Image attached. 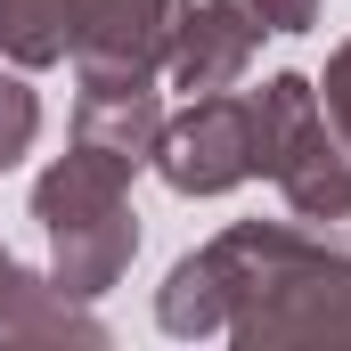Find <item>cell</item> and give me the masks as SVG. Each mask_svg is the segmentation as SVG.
Segmentation results:
<instances>
[{
	"label": "cell",
	"instance_id": "cell-1",
	"mask_svg": "<svg viewBox=\"0 0 351 351\" xmlns=\"http://www.w3.org/2000/svg\"><path fill=\"white\" fill-rule=\"evenodd\" d=\"M221 311L237 351L278 343H351V245L311 237L302 221H229L213 245Z\"/></svg>",
	"mask_w": 351,
	"mask_h": 351
},
{
	"label": "cell",
	"instance_id": "cell-2",
	"mask_svg": "<svg viewBox=\"0 0 351 351\" xmlns=\"http://www.w3.org/2000/svg\"><path fill=\"white\" fill-rule=\"evenodd\" d=\"M33 221L49 237V278L66 294H114L123 269L139 254V213H131V172L90 156V147H66L49 172L33 180Z\"/></svg>",
	"mask_w": 351,
	"mask_h": 351
},
{
	"label": "cell",
	"instance_id": "cell-3",
	"mask_svg": "<svg viewBox=\"0 0 351 351\" xmlns=\"http://www.w3.org/2000/svg\"><path fill=\"white\" fill-rule=\"evenodd\" d=\"M254 147L262 180H278L286 196V221H302L327 245H351V139L327 123L311 74H269L254 90Z\"/></svg>",
	"mask_w": 351,
	"mask_h": 351
},
{
	"label": "cell",
	"instance_id": "cell-4",
	"mask_svg": "<svg viewBox=\"0 0 351 351\" xmlns=\"http://www.w3.org/2000/svg\"><path fill=\"white\" fill-rule=\"evenodd\" d=\"M156 172L172 196H229L245 180H262V147H254V90H213L164 114L156 139Z\"/></svg>",
	"mask_w": 351,
	"mask_h": 351
},
{
	"label": "cell",
	"instance_id": "cell-5",
	"mask_svg": "<svg viewBox=\"0 0 351 351\" xmlns=\"http://www.w3.org/2000/svg\"><path fill=\"white\" fill-rule=\"evenodd\" d=\"M74 147L90 156H106V164H123V172L139 180L156 164V139H164V74H147V66H74Z\"/></svg>",
	"mask_w": 351,
	"mask_h": 351
},
{
	"label": "cell",
	"instance_id": "cell-6",
	"mask_svg": "<svg viewBox=\"0 0 351 351\" xmlns=\"http://www.w3.org/2000/svg\"><path fill=\"white\" fill-rule=\"evenodd\" d=\"M254 58H262V16L245 0H188L172 25V49H164V82L188 98H213V90L245 82Z\"/></svg>",
	"mask_w": 351,
	"mask_h": 351
},
{
	"label": "cell",
	"instance_id": "cell-7",
	"mask_svg": "<svg viewBox=\"0 0 351 351\" xmlns=\"http://www.w3.org/2000/svg\"><path fill=\"white\" fill-rule=\"evenodd\" d=\"M188 0H66V58L74 66H147L164 74L172 25Z\"/></svg>",
	"mask_w": 351,
	"mask_h": 351
},
{
	"label": "cell",
	"instance_id": "cell-8",
	"mask_svg": "<svg viewBox=\"0 0 351 351\" xmlns=\"http://www.w3.org/2000/svg\"><path fill=\"white\" fill-rule=\"evenodd\" d=\"M0 343H106V327H98V311L82 294H66L49 269L16 262L8 294H0Z\"/></svg>",
	"mask_w": 351,
	"mask_h": 351
},
{
	"label": "cell",
	"instance_id": "cell-9",
	"mask_svg": "<svg viewBox=\"0 0 351 351\" xmlns=\"http://www.w3.org/2000/svg\"><path fill=\"white\" fill-rule=\"evenodd\" d=\"M156 327L180 335V343H204V335L229 327V311H221V278H213V254H204V245L180 254V262L164 269V286H156Z\"/></svg>",
	"mask_w": 351,
	"mask_h": 351
},
{
	"label": "cell",
	"instance_id": "cell-10",
	"mask_svg": "<svg viewBox=\"0 0 351 351\" xmlns=\"http://www.w3.org/2000/svg\"><path fill=\"white\" fill-rule=\"evenodd\" d=\"M66 0H0V58L41 74V66H66Z\"/></svg>",
	"mask_w": 351,
	"mask_h": 351
},
{
	"label": "cell",
	"instance_id": "cell-11",
	"mask_svg": "<svg viewBox=\"0 0 351 351\" xmlns=\"http://www.w3.org/2000/svg\"><path fill=\"white\" fill-rule=\"evenodd\" d=\"M41 139V90L25 74H0V172H16Z\"/></svg>",
	"mask_w": 351,
	"mask_h": 351
},
{
	"label": "cell",
	"instance_id": "cell-12",
	"mask_svg": "<svg viewBox=\"0 0 351 351\" xmlns=\"http://www.w3.org/2000/svg\"><path fill=\"white\" fill-rule=\"evenodd\" d=\"M319 106H327V123L351 139V41H335V58H327V74H319Z\"/></svg>",
	"mask_w": 351,
	"mask_h": 351
},
{
	"label": "cell",
	"instance_id": "cell-13",
	"mask_svg": "<svg viewBox=\"0 0 351 351\" xmlns=\"http://www.w3.org/2000/svg\"><path fill=\"white\" fill-rule=\"evenodd\" d=\"M262 16V33H311L319 25V0H245Z\"/></svg>",
	"mask_w": 351,
	"mask_h": 351
},
{
	"label": "cell",
	"instance_id": "cell-14",
	"mask_svg": "<svg viewBox=\"0 0 351 351\" xmlns=\"http://www.w3.org/2000/svg\"><path fill=\"white\" fill-rule=\"evenodd\" d=\"M8 278H16V254H8V245H0V294H8Z\"/></svg>",
	"mask_w": 351,
	"mask_h": 351
}]
</instances>
